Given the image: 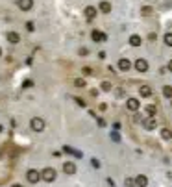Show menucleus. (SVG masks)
Instances as JSON below:
<instances>
[{"label": "nucleus", "mask_w": 172, "mask_h": 187, "mask_svg": "<svg viewBox=\"0 0 172 187\" xmlns=\"http://www.w3.org/2000/svg\"><path fill=\"white\" fill-rule=\"evenodd\" d=\"M30 128H31L33 132H43V130H44V121L39 119V117H33V119L30 121Z\"/></svg>", "instance_id": "f257e3e1"}, {"label": "nucleus", "mask_w": 172, "mask_h": 187, "mask_svg": "<svg viewBox=\"0 0 172 187\" xmlns=\"http://www.w3.org/2000/svg\"><path fill=\"white\" fill-rule=\"evenodd\" d=\"M41 178H43L44 182H54V180H56V169L46 167V169L41 172Z\"/></svg>", "instance_id": "f03ea898"}, {"label": "nucleus", "mask_w": 172, "mask_h": 187, "mask_svg": "<svg viewBox=\"0 0 172 187\" xmlns=\"http://www.w3.org/2000/svg\"><path fill=\"white\" fill-rule=\"evenodd\" d=\"M26 178H28V182H30V184H37V182L41 180V172H37V171L30 169V171H28V174H26Z\"/></svg>", "instance_id": "7ed1b4c3"}, {"label": "nucleus", "mask_w": 172, "mask_h": 187, "mask_svg": "<svg viewBox=\"0 0 172 187\" xmlns=\"http://www.w3.org/2000/svg\"><path fill=\"white\" fill-rule=\"evenodd\" d=\"M133 67H135L139 72H146V70H148V61H146V59H137V61L133 63Z\"/></svg>", "instance_id": "20e7f679"}, {"label": "nucleus", "mask_w": 172, "mask_h": 187, "mask_svg": "<svg viewBox=\"0 0 172 187\" xmlns=\"http://www.w3.org/2000/svg\"><path fill=\"white\" fill-rule=\"evenodd\" d=\"M91 37H93L94 43H100V41H106V39H107V35H106L104 32H100V30H94V32L91 33Z\"/></svg>", "instance_id": "39448f33"}, {"label": "nucleus", "mask_w": 172, "mask_h": 187, "mask_svg": "<svg viewBox=\"0 0 172 187\" xmlns=\"http://www.w3.org/2000/svg\"><path fill=\"white\" fill-rule=\"evenodd\" d=\"M17 6H19L22 11H30V9L33 7V0H19Z\"/></svg>", "instance_id": "423d86ee"}, {"label": "nucleus", "mask_w": 172, "mask_h": 187, "mask_svg": "<svg viewBox=\"0 0 172 187\" xmlns=\"http://www.w3.org/2000/svg\"><path fill=\"white\" fill-rule=\"evenodd\" d=\"M126 108H128L130 111H137V109H139V100H137V98H128V100H126Z\"/></svg>", "instance_id": "0eeeda50"}, {"label": "nucleus", "mask_w": 172, "mask_h": 187, "mask_svg": "<svg viewBox=\"0 0 172 187\" xmlns=\"http://www.w3.org/2000/svg\"><path fill=\"white\" fill-rule=\"evenodd\" d=\"M119 69H120V70H130V69H132V61L126 59V57L119 59Z\"/></svg>", "instance_id": "6e6552de"}, {"label": "nucleus", "mask_w": 172, "mask_h": 187, "mask_svg": "<svg viewBox=\"0 0 172 187\" xmlns=\"http://www.w3.org/2000/svg\"><path fill=\"white\" fill-rule=\"evenodd\" d=\"M135 185H139V187H146V185H148V178H146L145 174H139V176L135 178Z\"/></svg>", "instance_id": "1a4fd4ad"}, {"label": "nucleus", "mask_w": 172, "mask_h": 187, "mask_svg": "<svg viewBox=\"0 0 172 187\" xmlns=\"http://www.w3.org/2000/svg\"><path fill=\"white\" fill-rule=\"evenodd\" d=\"M85 17H87L89 20H94V17H96V9H94L93 6H89V7H85Z\"/></svg>", "instance_id": "9d476101"}, {"label": "nucleus", "mask_w": 172, "mask_h": 187, "mask_svg": "<svg viewBox=\"0 0 172 187\" xmlns=\"http://www.w3.org/2000/svg\"><path fill=\"white\" fill-rule=\"evenodd\" d=\"M139 93H141V96H145V98L152 96V89H150L148 85H141V87H139Z\"/></svg>", "instance_id": "9b49d317"}, {"label": "nucleus", "mask_w": 172, "mask_h": 187, "mask_svg": "<svg viewBox=\"0 0 172 187\" xmlns=\"http://www.w3.org/2000/svg\"><path fill=\"white\" fill-rule=\"evenodd\" d=\"M63 171H65L67 174H74V172H76V165L70 163V161H67V163L63 165Z\"/></svg>", "instance_id": "f8f14e48"}, {"label": "nucleus", "mask_w": 172, "mask_h": 187, "mask_svg": "<svg viewBox=\"0 0 172 187\" xmlns=\"http://www.w3.org/2000/svg\"><path fill=\"white\" fill-rule=\"evenodd\" d=\"M7 41H9V43H15V45H17V43L20 41V35H19L17 32H9V33H7Z\"/></svg>", "instance_id": "ddd939ff"}, {"label": "nucleus", "mask_w": 172, "mask_h": 187, "mask_svg": "<svg viewBox=\"0 0 172 187\" xmlns=\"http://www.w3.org/2000/svg\"><path fill=\"white\" fill-rule=\"evenodd\" d=\"M98 6H100V11H102V13H109V11H111V4H109V2H100Z\"/></svg>", "instance_id": "4468645a"}, {"label": "nucleus", "mask_w": 172, "mask_h": 187, "mask_svg": "<svg viewBox=\"0 0 172 187\" xmlns=\"http://www.w3.org/2000/svg\"><path fill=\"white\" fill-rule=\"evenodd\" d=\"M161 139H165V141L172 139V132L169 130V128H163V130H161Z\"/></svg>", "instance_id": "2eb2a0df"}, {"label": "nucleus", "mask_w": 172, "mask_h": 187, "mask_svg": "<svg viewBox=\"0 0 172 187\" xmlns=\"http://www.w3.org/2000/svg\"><path fill=\"white\" fill-rule=\"evenodd\" d=\"M130 45L132 46H141V37L139 35H132L130 37Z\"/></svg>", "instance_id": "dca6fc26"}, {"label": "nucleus", "mask_w": 172, "mask_h": 187, "mask_svg": "<svg viewBox=\"0 0 172 187\" xmlns=\"http://www.w3.org/2000/svg\"><path fill=\"white\" fill-rule=\"evenodd\" d=\"M145 128H146V130H154V128H156V121H154V119H146V121H145Z\"/></svg>", "instance_id": "f3484780"}, {"label": "nucleus", "mask_w": 172, "mask_h": 187, "mask_svg": "<svg viewBox=\"0 0 172 187\" xmlns=\"http://www.w3.org/2000/svg\"><path fill=\"white\" fill-rule=\"evenodd\" d=\"M163 96L172 98V87H170V85H165V87H163Z\"/></svg>", "instance_id": "a211bd4d"}, {"label": "nucleus", "mask_w": 172, "mask_h": 187, "mask_svg": "<svg viewBox=\"0 0 172 187\" xmlns=\"http://www.w3.org/2000/svg\"><path fill=\"white\" fill-rule=\"evenodd\" d=\"M145 109H146V115H150V117L156 115V106H146Z\"/></svg>", "instance_id": "6ab92c4d"}, {"label": "nucleus", "mask_w": 172, "mask_h": 187, "mask_svg": "<svg viewBox=\"0 0 172 187\" xmlns=\"http://www.w3.org/2000/svg\"><path fill=\"white\" fill-rule=\"evenodd\" d=\"M163 41H165V45H167V46H172V33H165Z\"/></svg>", "instance_id": "aec40b11"}, {"label": "nucleus", "mask_w": 172, "mask_h": 187, "mask_svg": "<svg viewBox=\"0 0 172 187\" xmlns=\"http://www.w3.org/2000/svg\"><path fill=\"white\" fill-rule=\"evenodd\" d=\"M74 85H76V87H85V80H83V78H76V80H74Z\"/></svg>", "instance_id": "412c9836"}, {"label": "nucleus", "mask_w": 172, "mask_h": 187, "mask_svg": "<svg viewBox=\"0 0 172 187\" xmlns=\"http://www.w3.org/2000/svg\"><path fill=\"white\" fill-rule=\"evenodd\" d=\"M100 89H102V91H109V89H111V83H109V82H102V83H100Z\"/></svg>", "instance_id": "4be33fe9"}, {"label": "nucleus", "mask_w": 172, "mask_h": 187, "mask_svg": "<svg viewBox=\"0 0 172 187\" xmlns=\"http://www.w3.org/2000/svg\"><path fill=\"white\" fill-rule=\"evenodd\" d=\"M65 152H69V154H74V156H78V158L82 156L78 150H74V148H70V147H65Z\"/></svg>", "instance_id": "5701e85b"}, {"label": "nucleus", "mask_w": 172, "mask_h": 187, "mask_svg": "<svg viewBox=\"0 0 172 187\" xmlns=\"http://www.w3.org/2000/svg\"><path fill=\"white\" fill-rule=\"evenodd\" d=\"M33 28H35L33 22H26V30H28V32H33Z\"/></svg>", "instance_id": "b1692460"}, {"label": "nucleus", "mask_w": 172, "mask_h": 187, "mask_svg": "<svg viewBox=\"0 0 172 187\" xmlns=\"http://www.w3.org/2000/svg\"><path fill=\"white\" fill-rule=\"evenodd\" d=\"M133 184H135V182H133L132 178H128V180H126V187H133Z\"/></svg>", "instance_id": "393cba45"}, {"label": "nucleus", "mask_w": 172, "mask_h": 187, "mask_svg": "<svg viewBox=\"0 0 172 187\" xmlns=\"http://www.w3.org/2000/svg\"><path fill=\"white\" fill-rule=\"evenodd\" d=\"M87 54H89L87 48H80V56H87Z\"/></svg>", "instance_id": "a878e982"}, {"label": "nucleus", "mask_w": 172, "mask_h": 187, "mask_svg": "<svg viewBox=\"0 0 172 187\" xmlns=\"http://www.w3.org/2000/svg\"><path fill=\"white\" fill-rule=\"evenodd\" d=\"M150 11H152V9H150V7H143V15H148V13H150Z\"/></svg>", "instance_id": "bb28decb"}, {"label": "nucleus", "mask_w": 172, "mask_h": 187, "mask_svg": "<svg viewBox=\"0 0 172 187\" xmlns=\"http://www.w3.org/2000/svg\"><path fill=\"white\" fill-rule=\"evenodd\" d=\"M117 96H124V89H117Z\"/></svg>", "instance_id": "cd10ccee"}, {"label": "nucleus", "mask_w": 172, "mask_h": 187, "mask_svg": "<svg viewBox=\"0 0 172 187\" xmlns=\"http://www.w3.org/2000/svg\"><path fill=\"white\" fill-rule=\"evenodd\" d=\"M83 74H91V69L89 67H83Z\"/></svg>", "instance_id": "c85d7f7f"}, {"label": "nucleus", "mask_w": 172, "mask_h": 187, "mask_svg": "<svg viewBox=\"0 0 172 187\" xmlns=\"http://www.w3.org/2000/svg\"><path fill=\"white\" fill-rule=\"evenodd\" d=\"M76 104H80V106H85V102H83L82 98H76Z\"/></svg>", "instance_id": "c756f323"}, {"label": "nucleus", "mask_w": 172, "mask_h": 187, "mask_svg": "<svg viewBox=\"0 0 172 187\" xmlns=\"http://www.w3.org/2000/svg\"><path fill=\"white\" fill-rule=\"evenodd\" d=\"M169 70H170V72H172V59H170V61H169Z\"/></svg>", "instance_id": "7c9ffc66"}, {"label": "nucleus", "mask_w": 172, "mask_h": 187, "mask_svg": "<svg viewBox=\"0 0 172 187\" xmlns=\"http://www.w3.org/2000/svg\"><path fill=\"white\" fill-rule=\"evenodd\" d=\"M13 187H22V185H13Z\"/></svg>", "instance_id": "2f4dec72"}, {"label": "nucleus", "mask_w": 172, "mask_h": 187, "mask_svg": "<svg viewBox=\"0 0 172 187\" xmlns=\"http://www.w3.org/2000/svg\"><path fill=\"white\" fill-rule=\"evenodd\" d=\"M0 56H2V48H0Z\"/></svg>", "instance_id": "473e14b6"}]
</instances>
